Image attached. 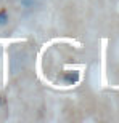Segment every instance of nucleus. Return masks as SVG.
I'll use <instances>...</instances> for the list:
<instances>
[{
    "instance_id": "nucleus-1",
    "label": "nucleus",
    "mask_w": 119,
    "mask_h": 123,
    "mask_svg": "<svg viewBox=\"0 0 119 123\" xmlns=\"http://www.w3.org/2000/svg\"><path fill=\"white\" fill-rule=\"evenodd\" d=\"M64 78H66V82H68V83L74 85V83L79 80V74L77 72H69V74H66V75H64Z\"/></svg>"
},
{
    "instance_id": "nucleus-2",
    "label": "nucleus",
    "mask_w": 119,
    "mask_h": 123,
    "mask_svg": "<svg viewBox=\"0 0 119 123\" xmlns=\"http://www.w3.org/2000/svg\"><path fill=\"white\" fill-rule=\"evenodd\" d=\"M8 21V13H7V10H2L0 11V24H7Z\"/></svg>"
}]
</instances>
